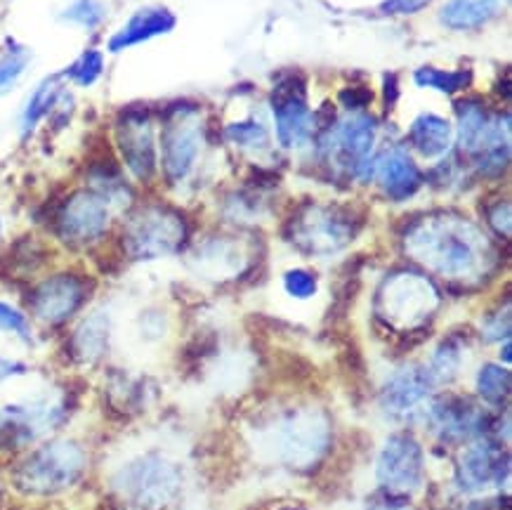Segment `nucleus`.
<instances>
[{"mask_svg":"<svg viewBox=\"0 0 512 510\" xmlns=\"http://www.w3.org/2000/svg\"><path fill=\"white\" fill-rule=\"evenodd\" d=\"M177 17L163 5H144V8L135 10L121 29L107 38V52L111 55H121L137 45L154 41V38L166 36L175 29Z\"/></svg>","mask_w":512,"mask_h":510,"instance_id":"9d476101","label":"nucleus"},{"mask_svg":"<svg viewBox=\"0 0 512 510\" xmlns=\"http://www.w3.org/2000/svg\"><path fill=\"white\" fill-rule=\"evenodd\" d=\"M378 175L385 194L395 201L409 199V196L416 194L420 180H423L420 178V170L416 168V163H413L404 152L387 154L385 159L380 161Z\"/></svg>","mask_w":512,"mask_h":510,"instance_id":"dca6fc26","label":"nucleus"},{"mask_svg":"<svg viewBox=\"0 0 512 510\" xmlns=\"http://www.w3.org/2000/svg\"><path fill=\"white\" fill-rule=\"evenodd\" d=\"M340 102H343L347 109L359 111V109H364L366 104L371 102V90H364V88H345L343 93H340Z\"/></svg>","mask_w":512,"mask_h":510,"instance_id":"2f4dec72","label":"nucleus"},{"mask_svg":"<svg viewBox=\"0 0 512 510\" xmlns=\"http://www.w3.org/2000/svg\"><path fill=\"white\" fill-rule=\"evenodd\" d=\"M489 222H491V227H494L498 234L508 237V234H510V206L503 201V204H498V206L491 208Z\"/></svg>","mask_w":512,"mask_h":510,"instance_id":"473e14b6","label":"nucleus"},{"mask_svg":"<svg viewBox=\"0 0 512 510\" xmlns=\"http://www.w3.org/2000/svg\"><path fill=\"white\" fill-rule=\"evenodd\" d=\"M199 111L187 104H170L161 109L159 168L170 185H177L192 173L199 156Z\"/></svg>","mask_w":512,"mask_h":510,"instance_id":"0eeeda50","label":"nucleus"},{"mask_svg":"<svg viewBox=\"0 0 512 510\" xmlns=\"http://www.w3.org/2000/svg\"><path fill=\"white\" fill-rule=\"evenodd\" d=\"M284 286H286L288 296L305 300V298L314 296V291H317V279H314V274L305 272V270H291V272H286Z\"/></svg>","mask_w":512,"mask_h":510,"instance_id":"c756f323","label":"nucleus"},{"mask_svg":"<svg viewBox=\"0 0 512 510\" xmlns=\"http://www.w3.org/2000/svg\"><path fill=\"white\" fill-rule=\"evenodd\" d=\"M114 154L130 178L152 182L159 175V128L156 114L144 104H128L114 116Z\"/></svg>","mask_w":512,"mask_h":510,"instance_id":"f03ea898","label":"nucleus"},{"mask_svg":"<svg viewBox=\"0 0 512 510\" xmlns=\"http://www.w3.org/2000/svg\"><path fill=\"white\" fill-rule=\"evenodd\" d=\"M69 95V85L64 83L59 71L41 78L24 100L22 111H19V137L29 140L45 121H52V116L57 114V109L62 107Z\"/></svg>","mask_w":512,"mask_h":510,"instance_id":"9b49d317","label":"nucleus"},{"mask_svg":"<svg viewBox=\"0 0 512 510\" xmlns=\"http://www.w3.org/2000/svg\"><path fill=\"white\" fill-rule=\"evenodd\" d=\"M0 333L15 336L26 345L34 343V326H31L29 315L8 300H0Z\"/></svg>","mask_w":512,"mask_h":510,"instance_id":"cd10ccee","label":"nucleus"},{"mask_svg":"<svg viewBox=\"0 0 512 510\" xmlns=\"http://www.w3.org/2000/svg\"><path fill=\"white\" fill-rule=\"evenodd\" d=\"M482 418L484 414H479L472 404L461 402V400L444 402L435 409V421L439 425V433L449 437L477 433V430H482Z\"/></svg>","mask_w":512,"mask_h":510,"instance_id":"4be33fe9","label":"nucleus"},{"mask_svg":"<svg viewBox=\"0 0 512 510\" xmlns=\"http://www.w3.org/2000/svg\"><path fill=\"white\" fill-rule=\"evenodd\" d=\"M3 234H5V227H3V218H0V241H3Z\"/></svg>","mask_w":512,"mask_h":510,"instance_id":"c9c22d12","label":"nucleus"},{"mask_svg":"<svg viewBox=\"0 0 512 510\" xmlns=\"http://www.w3.org/2000/svg\"><path fill=\"white\" fill-rule=\"evenodd\" d=\"M298 244L310 253L340 251L352 239V222L336 211H312L298 225Z\"/></svg>","mask_w":512,"mask_h":510,"instance_id":"f8f14e48","label":"nucleus"},{"mask_svg":"<svg viewBox=\"0 0 512 510\" xmlns=\"http://www.w3.org/2000/svg\"><path fill=\"white\" fill-rule=\"evenodd\" d=\"M432 381L428 371L404 369L385 385V404L390 411H409L428 395Z\"/></svg>","mask_w":512,"mask_h":510,"instance_id":"f3484780","label":"nucleus"},{"mask_svg":"<svg viewBox=\"0 0 512 510\" xmlns=\"http://www.w3.org/2000/svg\"><path fill=\"white\" fill-rule=\"evenodd\" d=\"M114 208L93 189L81 187L59 201L52 215V230L67 248L83 251L107 237Z\"/></svg>","mask_w":512,"mask_h":510,"instance_id":"39448f33","label":"nucleus"},{"mask_svg":"<svg viewBox=\"0 0 512 510\" xmlns=\"http://www.w3.org/2000/svg\"><path fill=\"white\" fill-rule=\"evenodd\" d=\"M85 451L74 440H52L19 463L15 482L26 494H59L74 487L85 470Z\"/></svg>","mask_w":512,"mask_h":510,"instance_id":"20e7f679","label":"nucleus"},{"mask_svg":"<svg viewBox=\"0 0 512 510\" xmlns=\"http://www.w3.org/2000/svg\"><path fill=\"white\" fill-rule=\"evenodd\" d=\"M385 100H387V107H392L397 100V76L395 74L385 76Z\"/></svg>","mask_w":512,"mask_h":510,"instance_id":"f704fd0d","label":"nucleus"},{"mask_svg":"<svg viewBox=\"0 0 512 510\" xmlns=\"http://www.w3.org/2000/svg\"><path fill=\"white\" fill-rule=\"evenodd\" d=\"M411 145L418 149L425 159H435L442 156L451 147L454 140V128L451 123L435 114H420L411 126Z\"/></svg>","mask_w":512,"mask_h":510,"instance_id":"aec40b11","label":"nucleus"},{"mask_svg":"<svg viewBox=\"0 0 512 510\" xmlns=\"http://www.w3.org/2000/svg\"><path fill=\"white\" fill-rule=\"evenodd\" d=\"M479 395L491 404H501L508 400L510 395V374L501 366L487 364L482 371H479Z\"/></svg>","mask_w":512,"mask_h":510,"instance_id":"bb28decb","label":"nucleus"},{"mask_svg":"<svg viewBox=\"0 0 512 510\" xmlns=\"http://www.w3.org/2000/svg\"><path fill=\"white\" fill-rule=\"evenodd\" d=\"M373 142H376V121L371 116H352L336 133V147L345 166L357 168L366 178V159H369Z\"/></svg>","mask_w":512,"mask_h":510,"instance_id":"2eb2a0df","label":"nucleus"},{"mask_svg":"<svg viewBox=\"0 0 512 510\" xmlns=\"http://www.w3.org/2000/svg\"><path fill=\"white\" fill-rule=\"evenodd\" d=\"M458 137L465 152H482L487 145L494 119L487 114L484 104L470 97V100L458 102Z\"/></svg>","mask_w":512,"mask_h":510,"instance_id":"6ab92c4d","label":"nucleus"},{"mask_svg":"<svg viewBox=\"0 0 512 510\" xmlns=\"http://www.w3.org/2000/svg\"><path fill=\"white\" fill-rule=\"evenodd\" d=\"M177 477L170 463L156 456H144L128 463L116 477L118 494L133 508L156 510L166 503L175 492Z\"/></svg>","mask_w":512,"mask_h":510,"instance_id":"6e6552de","label":"nucleus"},{"mask_svg":"<svg viewBox=\"0 0 512 510\" xmlns=\"http://www.w3.org/2000/svg\"><path fill=\"white\" fill-rule=\"evenodd\" d=\"M111 317L104 310H95L76 324L69 338V355L76 364H97L109 352Z\"/></svg>","mask_w":512,"mask_h":510,"instance_id":"4468645a","label":"nucleus"},{"mask_svg":"<svg viewBox=\"0 0 512 510\" xmlns=\"http://www.w3.org/2000/svg\"><path fill=\"white\" fill-rule=\"evenodd\" d=\"M505 0H449L442 8V22L454 31L479 29L503 10Z\"/></svg>","mask_w":512,"mask_h":510,"instance_id":"a211bd4d","label":"nucleus"},{"mask_svg":"<svg viewBox=\"0 0 512 510\" xmlns=\"http://www.w3.org/2000/svg\"><path fill=\"white\" fill-rule=\"evenodd\" d=\"M378 475L390 489H411L420 480V449L409 437H392L380 456Z\"/></svg>","mask_w":512,"mask_h":510,"instance_id":"ddd939ff","label":"nucleus"},{"mask_svg":"<svg viewBox=\"0 0 512 510\" xmlns=\"http://www.w3.org/2000/svg\"><path fill=\"white\" fill-rule=\"evenodd\" d=\"M187 239V225L182 215L161 204L130 208L121 232L123 255L133 263L166 258L180 251Z\"/></svg>","mask_w":512,"mask_h":510,"instance_id":"f257e3e1","label":"nucleus"},{"mask_svg":"<svg viewBox=\"0 0 512 510\" xmlns=\"http://www.w3.org/2000/svg\"><path fill=\"white\" fill-rule=\"evenodd\" d=\"M34 55L26 45L17 43L15 38L5 41V48L0 52V97H8L15 93L17 85L22 83V78L29 71Z\"/></svg>","mask_w":512,"mask_h":510,"instance_id":"5701e85b","label":"nucleus"},{"mask_svg":"<svg viewBox=\"0 0 512 510\" xmlns=\"http://www.w3.org/2000/svg\"><path fill=\"white\" fill-rule=\"evenodd\" d=\"M432 0H385L380 3V10L385 15H416V12L425 10Z\"/></svg>","mask_w":512,"mask_h":510,"instance_id":"7c9ffc66","label":"nucleus"},{"mask_svg":"<svg viewBox=\"0 0 512 510\" xmlns=\"http://www.w3.org/2000/svg\"><path fill=\"white\" fill-rule=\"evenodd\" d=\"M90 296H93V279L78 272H55L31 286L26 293V305L38 324L59 329L81 315Z\"/></svg>","mask_w":512,"mask_h":510,"instance_id":"423d86ee","label":"nucleus"},{"mask_svg":"<svg viewBox=\"0 0 512 510\" xmlns=\"http://www.w3.org/2000/svg\"><path fill=\"white\" fill-rule=\"evenodd\" d=\"M227 137L241 147H265L267 145V130L255 121L234 123L227 128Z\"/></svg>","mask_w":512,"mask_h":510,"instance_id":"c85d7f7f","label":"nucleus"},{"mask_svg":"<svg viewBox=\"0 0 512 510\" xmlns=\"http://www.w3.org/2000/svg\"><path fill=\"white\" fill-rule=\"evenodd\" d=\"M272 111L277 119L279 142L286 149L298 147L307 135L310 109H307V85L298 74L279 78L272 90Z\"/></svg>","mask_w":512,"mask_h":510,"instance_id":"1a4fd4ad","label":"nucleus"},{"mask_svg":"<svg viewBox=\"0 0 512 510\" xmlns=\"http://www.w3.org/2000/svg\"><path fill=\"white\" fill-rule=\"evenodd\" d=\"M104 71H107V52L100 48H85L59 71V76L64 78V83L74 85L78 90H90L102 81Z\"/></svg>","mask_w":512,"mask_h":510,"instance_id":"412c9836","label":"nucleus"},{"mask_svg":"<svg viewBox=\"0 0 512 510\" xmlns=\"http://www.w3.org/2000/svg\"><path fill=\"white\" fill-rule=\"evenodd\" d=\"M411 248L423 263L435 267L442 274H470L479 263V246H484V237H479L475 227L468 222H430L411 234Z\"/></svg>","mask_w":512,"mask_h":510,"instance_id":"7ed1b4c3","label":"nucleus"},{"mask_svg":"<svg viewBox=\"0 0 512 510\" xmlns=\"http://www.w3.org/2000/svg\"><path fill=\"white\" fill-rule=\"evenodd\" d=\"M413 81H416L420 88H432L439 90V93H458V90H465L472 83V74L468 69L463 71H442L423 67L413 74Z\"/></svg>","mask_w":512,"mask_h":510,"instance_id":"a878e982","label":"nucleus"},{"mask_svg":"<svg viewBox=\"0 0 512 510\" xmlns=\"http://www.w3.org/2000/svg\"><path fill=\"white\" fill-rule=\"evenodd\" d=\"M109 17V5L104 0H71L67 8L62 10L59 19L67 24H74L78 29L95 34L97 29H102L104 22Z\"/></svg>","mask_w":512,"mask_h":510,"instance_id":"393cba45","label":"nucleus"},{"mask_svg":"<svg viewBox=\"0 0 512 510\" xmlns=\"http://www.w3.org/2000/svg\"><path fill=\"white\" fill-rule=\"evenodd\" d=\"M463 475L472 487L489 485L491 480L501 477V454L496 449H491L489 444H477L465 456Z\"/></svg>","mask_w":512,"mask_h":510,"instance_id":"b1692460","label":"nucleus"},{"mask_svg":"<svg viewBox=\"0 0 512 510\" xmlns=\"http://www.w3.org/2000/svg\"><path fill=\"white\" fill-rule=\"evenodd\" d=\"M24 374H26V364L24 362L0 355V383L10 381V378L24 376Z\"/></svg>","mask_w":512,"mask_h":510,"instance_id":"72a5a7b5","label":"nucleus"}]
</instances>
